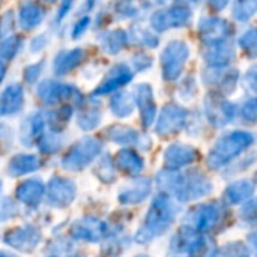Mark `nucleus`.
I'll list each match as a JSON object with an SVG mask.
<instances>
[{
    "mask_svg": "<svg viewBox=\"0 0 257 257\" xmlns=\"http://www.w3.org/2000/svg\"><path fill=\"white\" fill-rule=\"evenodd\" d=\"M247 140H253V137L248 134L239 133V131L235 134L226 136L223 140H220L217 143L208 163H211L212 167H218L220 164H224L226 161H229L232 157L235 158V155L238 152H241L244 149V146L247 148Z\"/></svg>",
    "mask_w": 257,
    "mask_h": 257,
    "instance_id": "1",
    "label": "nucleus"
},
{
    "mask_svg": "<svg viewBox=\"0 0 257 257\" xmlns=\"http://www.w3.org/2000/svg\"><path fill=\"white\" fill-rule=\"evenodd\" d=\"M23 105V90L20 86L8 87L0 96V114H12Z\"/></svg>",
    "mask_w": 257,
    "mask_h": 257,
    "instance_id": "2",
    "label": "nucleus"
},
{
    "mask_svg": "<svg viewBox=\"0 0 257 257\" xmlns=\"http://www.w3.org/2000/svg\"><path fill=\"white\" fill-rule=\"evenodd\" d=\"M11 169H15L14 175H21V173H26V172H30V170H35L36 167V160L33 158V155H20L17 157L11 166Z\"/></svg>",
    "mask_w": 257,
    "mask_h": 257,
    "instance_id": "3",
    "label": "nucleus"
},
{
    "mask_svg": "<svg viewBox=\"0 0 257 257\" xmlns=\"http://www.w3.org/2000/svg\"><path fill=\"white\" fill-rule=\"evenodd\" d=\"M87 24H89V18H83L80 23H78V26H75V29H74V38H78V35L87 27Z\"/></svg>",
    "mask_w": 257,
    "mask_h": 257,
    "instance_id": "4",
    "label": "nucleus"
},
{
    "mask_svg": "<svg viewBox=\"0 0 257 257\" xmlns=\"http://www.w3.org/2000/svg\"><path fill=\"white\" fill-rule=\"evenodd\" d=\"M0 257H15V256H11V254H5V253H2V251H0Z\"/></svg>",
    "mask_w": 257,
    "mask_h": 257,
    "instance_id": "5",
    "label": "nucleus"
}]
</instances>
